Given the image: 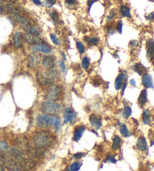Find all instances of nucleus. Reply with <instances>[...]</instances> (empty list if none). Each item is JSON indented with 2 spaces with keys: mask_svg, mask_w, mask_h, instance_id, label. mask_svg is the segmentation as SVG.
I'll use <instances>...</instances> for the list:
<instances>
[{
  "mask_svg": "<svg viewBox=\"0 0 154 171\" xmlns=\"http://www.w3.org/2000/svg\"><path fill=\"white\" fill-rule=\"evenodd\" d=\"M60 77V74L55 69L39 70L36 73V80L38 84L42 86L53 85Z\"/></svg>",
  "mask_w": 154,
  "mask_h": 171,
  "instance_id": "nucleus-1",
  "label": "nucleus"
},
{
  "mask_svg": "<svg viewBox=\"0 0 154 171\" xmlns=\"http://www.w3.org/2000/svg\"><path fill=\"white\" fill-rule=\"evenodd\" d=\"M33 143L36 147L40 148H48L54 145L56 139L54 134L48 131H39L34 134Z\"/></svg>",
  "mask_w": 154,
  "mask_h": 171,
  "instance_id": "nucleus-2",
  "label": "nucleus"
},
{
  "mask_svg": "<svg viewBox=\"0 0 154 171\" xmlns=\"http://www.w3.org/2000/svg\"><path fill=\"white\" fill-rule=\"evenodd\" d=\"M36 124L43 128H52L58 131L61 126V120L58 116L48 114H39L36 118Z\"/></svg>",
  "mask_w": 154,
  "mask_h": 171,
  "instance_id": "nucleus-3",
  "label": "nucleus"
},
{
  "mask_svg": "<svg viewBox=\"0 0 154 171\" xmlns=\"http://www.w3.org/2000/svg\"><path fill=\"white\" fill-rule=\"evenodd\" d=\"M40 110H41L44 114L55 116V115L59 114V113H61L62 110H63V107L59 103L44 101V102L41 103V105H40Z\"/></svg>",
  "mask_w": 154,
  "mask_h": 171,
  "instance_id": "nucleus-4",
  "label": "nucleus"
},
{
  "mask_svg": "<svg viewBox=\"0 0 154 171\" xmlns=\"http://www.w3.org/2000/svg\"><path fill=\"white\" fill-rule=\"evenodd\" d=\"M61 95V88L60 86L53 84L48 86L44 93V99L47 102H55Z\"/></svg>",
  "mask_w": 154,
  "mask_h": 171,
  "instance_id": "nucleus-5",
  "label": "nucleus"
},
{
  "mask_svg": "<svg viewBox=\"0 0 154 171\" xmlns=\"http://www.w3.org/2000/svg\"><path fill=\"white\" fill-rule=\"evenodd\" d=\"M41 54L38 53V52H34L32 51V53L28 55L27 58H26V63H27V66L29 68H36L39 66V65L41 64Z\"/></svg>",
  "mask_w": 154,
  "mask_h": 171,
  "instance_id": "nucleus-6",
  "label": "nucleus"
},
{
  "mask_svg": "<svg viewBox=\"0 0 154 171\" xmlns=\"http://www.w3.org/2000/svg\"><path fill=\"white\" fill-rule=\"evenodd\" d=\"M27 155L30 157L32 159H36V158H43L44 156L46 151L43 148H40V147H28L27 150Z\"/></svg>",
  "mask_w": 154,
  "mask_h": 171,
  "instance_id": "nucleus-7",
  "label": "nucleus"
},
{
  "mask_svg": "<svg viewBox=\"0 0 154 171\" xmlns=\"http://www.w3.org/2000/svg\"><path fill=\"white\" fill-rule=\"evenodd\" d=\"M22 39L23 42H25L26 44H27L32 45H32L38 44L43 42L42 39L38 36H35V35L26 33V32L22 33Z\"/></svg>",
  "mask_w": 154,
  "mask_h": 171,
  "instance_id": "nucleus-8",
  "label": "nucleus"
},
{
  "mask_svg": "<svg viewBox=\"0 0 154 171\" xmlns=\"http://www.w3.org/2000/svg\"><path fill=\"white\" fill-rule=\"evenodd\" d=\"M31 49H32V50L34 51V52L42 53L47 54V55H49L53 51V49L51 48V47L50 46V45H48V44L44 42L38 44L32 45Z\"/></svg>",
  "mask_w": 154,
  "mask_h": 171,
  "instance_id": "nucleus-9",
  "label": "nucleus"
},
{
  "mask_svg": "<svg viewBox=\"0 0 154 171\" xmlns=\"http://www.w3.org/2000/svg\"><path fill=\"white\" fill-rule=\"evenodd\" d=\"M77 113L70 107H66L64 111V123H68V122L74 124L77 119Z\"/></svg>",
  "mask_w": 154,
  "mask_h": 171,
  "instance_id": "nucleus-10",
  "label": "nucleus"
},
{
  "mask_svg": "<svg viewBox=\"0 0 154 171\" xmlns=\"http://www.w3.org/2000/svg\"><path fill=\"white\" fill-rule=\"evenodd\" d=\"M41 65L44 69H54L56 66V58L54 56H46L41 60Z\"/></svg>",
  "mask_w": 154,
  "mask_h": 171,
  "instance_id": "nucleus-11",
  "label": "nucleus"
},
{
  "mask_svg": "<svg viewBox=\"0 0 154 171\" xmlns=\"http://www.w3.org/2000/svg\"><path fill=\"white\" fill-rule=\"evenodd\" d=\"M126 80H127V74L126 72H122L120 74H118L116 77V80H115L114 86L116 90H120L122 87L124 85L126 84Z\"/></svg>",
  "mask_w": 154,
  "mask_h": 171,
  "instance_id": "nucleus-12",
  "label": "nucleus"
},
{
  "mask_svg": "<svg viewBox=\"0 0 154 171\" xmlns=\"http://www.w3.org/2000/svg\"><path fill=\"white\" fill-rule=\"evenodd\" d=\"M9 155L14 160L19 161V162L26 158V154L17 148H11L9 150Z\"/></svg>",
  "mask_w": 154,
  "mask_h": 171,
  "instance_id": "nucleus-13",
  "label": "nucleus"
},
{
  "mask_svg": "<svg viewBox=\"0 0 154 171\" xmlns=\"http://www.w3.org/2000/svg\"><path fill=\"white\" fill-rule=\"evenodd\" d=\"M141 83L145 88L147 89H153L154 84L151 75L148 73H144L141 77Z\"/></svg>",
  "mask_w": 154,
  "mask_h": 171,
  "instance_id": "nucleus-14",
  "label": "nucleus"
},
{
  "mask_svg": "<svg viewBox=\"0 0 154 171\" xmlns=\"http://www.w3.org/2000/svg\"><path fill=\"white\" fill-rule=\"evenodd\" d=\"M4 12L5 15H8V16H11L14 14H21L19 8L17 6H15V5L12 4V3H7V4L4 5Z\"/></svg>",
  "mask_w": 154,
  "mask_h": 171,
  "instance_id": "nucleus-15",
  "label": "nucleus"
},
{
  "mask_svg": "<svg viewBox=\"0 0 154 171\" xmlns=\"http://www.w3.org/2000/svg\"><path fill=\"white\" fill-rule=\"evenodd\" d=\"M3 165L5 167L8 168L9 170H12V169H17L19 167V166L18 165L16 162H15V160L10 156H7V155H5L4 161L2 163Z\"/></svg>",
  "mask_w": 154,
  "mask_h": 171,
  "instance_id": "nucleus-16",
  "label": "nucleus"
},
{
  "mask_svg": "<svg viewBox=\"0 0 154 171\" xmlns=\"http://www.w3.org/2000/svg\"><path fill=\"white\" fill-rule=\"evenodd\" d=\"M21 167L26 170H29L36 165V161L32 158H24L21 162Z\"/></svg>",
  "mask_w": 154,
  "mask_h": 171,
  "instance_id": "nucleus-17",
  "label": "nucleus"
},
{
  "mask_svg": "<svg viewBox=\"0 0 154 171\" xmlns=\"http://www.w3.org/2000/svg\"><path fill=\"white\" fill-rule=\"evenodd\" d=\"M90 122L91 125L96 129H99L102 126V117L96 114H92L90 116Z\"/></svg>",
  "mask_w": 154,
  "mask_h": 171,
  "instance_id": "nucleus-18",
  "label": "nucleus"
},
{
  "mask_svg": "<svg viewBox=\"0 0 154 171\" xmlns=\"http://www.w3.org/2000/svg\"><path fill=\"white\" fill-rule=\"evenodd\" d=\"M13 44L15 49H21L23 47L22 33L20 32H16L13 37Z\"/></svg>",
  "mask_w": 154,
  "mask_h": 171,
  "instance_id": "nucleus-19",
  "label": "nucleus"
},
{
  "mask_svg": "<svg viewBox=\"0 0 154 171\" xmlns=\"http://www.w3.org/2000/svg\"><path fill=\"white\" fill-rule=\"evenodd\" d=\"M147 56L149 60H152L154 57V41L149 39L147 41Z\"/></svg>",
  "mask_w": 154,
  "mask_h": 171,
  "instance_id": "nucleus-20",
  "label": "nucleus"
},
{
  "mask_svg": "<svg viewBox=\"0 0 154 171\" xmlns=\"http://www.w3.org/2000/svg\"><path fill=\"white\" fill-rule=\"evenodd\" d=\"M136 147L138 150L141 151H146L148 148V146H147V140H146V138L144 137L141 136L137 140L136 144Z\"/></svg>",
  "mask_w": 154,
  "mask_h": 171,
  "instance_id": "nucleus-21",
  "label": "nucleus"
},
{
  "mask_svg": "<svg viewBox=\"0 0 154 171\" xmlns=\"http://www.w3.org/2000/svg\"><path fill=\"white\" fill-rule=\"evenodd\" d=\"M147 102V89H143L140 93L138 98V103L140 106H144Z\"/></svg>",
  "mask_w": 154,
  "mask_h": 171,
  "instance_id": "nucleus-22",
  "label": "nucleus"
},
{
  "mask_svg": "<svg viewBox=\"0 0 154 171\" xmlns=\"http://www.w3.org/2000/svg\"><path fill=\"white\" fill-rule=\"evenodd\" d=\"M85 127L83 125H80L75 128V130L74 131V141H78L81 138L84 132L85 131Z\"/></svg>",
  "mask_w": 154,
  "mask_h": 171,
  "instance_id": "nucleus-23",
  "label": "nucleus"
},
{
  "mask_svg": "<svg viewBox=\"0 0 154 171\" xmlns=\"http://www.w3.org/2000/svg\"><path fill=\"white\" fill-rule=\"evenodd\" d=\"M22 29L26 32V33H29L31 34V35H35V36H38V37L41 35V33H40L39 31H38L36 28L34 27L32 25H30V26H26V27L23 28Z\"/></svg>",
  "mask_w": 154,
  "mask_h": 171,
  "instance_id": "nucleus-24",
  "label": "nucleus"
},
{
  "mask_svg": "<svg viewBox=\"0 0 154 171\" xmlns=\"http://www.w3.org/2000/svg\"><path fill=\"white\" fill-rule=\"evenodd\" d=\"M132 69L134 70V71H135L136 73H138L139 75H143L144 74V72L146 71V68L141 63H135V65L132 67Z\"/></svg>",
  "mask_w": 154,
  "mask_h": 171,
  "instance_id": "nucleus-25",
  "label": "nucleus"
},
{
  "mask_svg": "<svg viewBox=\"0 0 154 171\" xmlns=\"http://www.w3.org/2000/svg\"><path fill=\"white\" fill-rule=\"evenodd\" d=\"M120 11L121 15H122L123 18H130L132 17L131 15V10L129 7L126 5H121L120 9Z\"/></svg>",
  "mask_w": 154,
  "mask_h": 171,
  "instance_id": "nucleus-26",
  "label": "nucleus"
},
{
  "mask_svg": "<svg viewBox=\"0 0 154 171\" xmlns=\"http://www.w3.org/2000/svg\"><path fill=\"white\" fill-rule=\"evenodd\" d=\"M118 125H119L120 131L122 136L124 137H129L130 136V132L129 129L127 128L126 125L123 123H120Z\"/></svg>",
  "mask_w": 154,
  "mask_h": 171,
  "instance_id": "nucleus-27",
  "label": "nucleus"
},
{
  "mask_svg": "<svg viewBox=\"0 0 154 171\" xmlns=\"http://www.w3.org/2000/svg\"><path fill=\"white\" fill-rule=\"evenodd\" d=\"M143 122L145 125H148L150 122V112L148 109H146L144 110L142 114Z\"/></svg>",
  "mask_w": 154,
  "mask_h": 171,
  "instance_id": "nucleus-28",
  "label": "nucleus"
},
{
  "mask_svg": "<svg viewBox=\"0 0 154 171\" xmlns=\"http://www.w3.org/2000/svg\"><path fill=\"white\" fill-rule=\"evenodd\" d=\"M105 28H106L107 33L109 35H113L115 33V32H116V26L114 25V23H107L106 26H105Z\"/></svg>",
  "mask_w": 154,
  "mask_h": 171,
  "instance_id": "nucleus-29",
  "label": "nucleus"
},
{
  "mask_svg": "<svg viewBox=\"0 0 154 171\" xmlns=\"http://www.w3.org/2000/svg\"><path fill=\"white\" fill-rule=\"evenodd\" d=\"M50 18H51L53 22H54V24L56 25L59 22L60 20V15H59L58 12L57 11H51L49 13Z\"/></svg>",
  "mask_w": 154,
  "mask_h": 171,
  "instance_id": "nucleus-30",
  "label": "nucleus"
},
{
  "mask_svg": "<svg viewBox=\"0 0 154 171\" xmlns=\"http://www.w3.org/2000/svg\"><path fill=\"white\" fill-rule=\"evenodd\" d=\"M121 144V139L119 136L116 135L113 139V144H112V149L113 150H116L119 149Z\"/></svg>",
  "mask_w": 154,
  "mask_h": 171,
  "instance_id": "nucleus-31",
  "label": "nucleus"
},
{
  "mask_svg": "<svg viewBox=\"0 0 154 171\" xmlns=\"http://www.w3.org/2000/svg\"><path fill=\"white\" fill-rule=\"evenodd\" d=\"M76 47H77V50H78L79 53L80 54H84L85 53V50H86V47H85L84 44L80 41H76Z\"/></svg>",
  "mask_w": 154,
  "mask_h": 171,
  "instance_id": "nucleus-32",
  "label": "nucleus"
},
{
  "mask_svg": "<svg viewBox=\"0 0 154 171\" xmlns=\"http://www.w3.org/2000/svg\"><path fill=\"white\" fill-rule=\"evenodd\" d=\"M81 66L84 69L87 70L90 66V60L88 56H84L81 60Z\"/></svg>",
  "mask_w": 154,
  "mask_h": 171,
  "instance_id": "nucleus-33",
  "label": "nucleus"
},
{
  "mask_svg": "<svg viewBox=\"0 0 154 171\" xmlns=\"http://www.w3.org/2000/svg\"><path fill=\"white\" fill-rule=\"evenodd\" d=\"M132 115V109L129 106H127L126 105L124 107L123 112V117L125 118V119H128L130 116Z\"/></svg>",
  "mask_w": 154,
  "mask_h": 171,
  "instance_id": "nucleus-34",
  "label": "nucleus"
},
{
  "mask_svg": "<svg viewBox=\"0 0 154 171\" xmlns=\"http://www.w3.org/2000/svg\"><path fill=\"white\" fill-rule=\"evenodd\" d=\"M16 144H18L19 147H26L28 144L27 140L25 137H20L18 140H16Z\"/></svg>",
  "mask_w": 154,
  "mask_h": 171,
  "instance_id": "nucleus-35",
  "label": "nucleus"
},
{
  "mask_svg": "<svg viewBox=\"0 0 154 171\" xmlns=\"http://www.w3.org/2000/svg\"><path fill=\"white\" fill-rule=\"evenodd\" d=\"M80 167H81V163L78 162V161H75V162L72 163L70 167V170L71 171H78L80 170Z\"/></svg>",
  "mask_w": 154,
  "mask_h": 171,
  "instance_id": "nucleus-36",
  "label": "nucleus"
},
{
  "mask_svg": "<svg viewBox=\"0 0 154 171\" xmlns=\"http://www.w3.org/2000/svg\"><path fill=\"white\" fill-rule=\"evenodd\" d=\"M9 147L8 145L7 142L5 140H1L0 141V151L1 152H6V151L8 150Z\"/></svg>",
  "mask_w": 154,
  "mask_h": 171,
  "instance_id": "nucleus-37",
  "label": "nucleus"
},
{
  "mask_svg": "<svg viewBox=\"0 0 154 171\" xmlns=\"http://www.w3.org/2000/svg\"><path fill=\"white\" fill-rule=\"evenodd\" d=\"M50 38H51V41H52L54 44H55V45L60 44V39L57 38V36L55 35V34H51V35H50Z\"/></svg>",
  "mask_w": 154,
  "mask_h": 171,
  "instance_id": "nucleus-38",
  "label": "nucleus"
},
{
  "mask_svg": "<svg viewBox=\"0 0 154 171\" xmlns=\"http://www.w3.org/2000/svg\"><path fill=\"white\" fill-rule=\"evenodd\" d=\"M99 43V39L97 37H93V38H90L88 44L91 45V46H97Z\"/></svg>",
  "mask_w": 154,
  "mask_h": 171,
  "instance_id": "nucleus-39",
  "label": "nucleus"
},
{
  "mask_svg": "<svg viewBox=\"0 0 154 171\" xmlns=\"http://www.w3.org/2000/svg\"><path fill=\"white\" fill-rule=\"evenodd\" d=\"M57 1L56 0H44V4L48 8H52L54 5L56 4Z\"/></svg>",
  "mask_w": 154,
  "mask_h": 171,
  "instance_id": "nucleus-40",
  "label": "nucleus"
},
{
  "mask_svg": "<svg viewBox=\"0 0 154 171\" xmlns=\"http://www.w3.org/2000/svg\"><path fill=\"white\" fill-rule=\"evenodd\" d=\"M123 22L121 21H119L116 23V30L119 32L120 34H121L123 32Z\"/></svg>",
  "mask_w": 154,
  "mask_h": 171,
  "instance_id": "nucleus-41",
  "label": "nucleus"
},
{
  "mask_svg": "<svg viewBox=\"0 0 154 171\" xmlns=\"http://www.w3.org/2000/svg\"><path fill=\"white\" fill-rule=\"evenodd\" d=\"M116 13L115 11H111L110 12L109 15H108V17H107V21L109 22L110 21H112L113 19H114L115 18H116Z\"/></svg>",
  "mask_w": 154,
  "mask_h": 171,
  "instance_id": "nucleus-42",
  "label": "nucleus"
},
{
  "mask_svg": "<svg viewBox=\"0 0 154 171\" xmlns=\"http://www.w3.org/2000/svg\"><path fill=\"white\" fill-rule=\"evenodd\" d=\"M59 64H60V67L62 70V72L65 73L66 71V64H65V62L63 61V60H60L59 62Z\"/></svg>",
  "mask_w": 154,
  "mask_h": 171,
  "instance_id": "nucleus-43",
  "label": "nucleus"
},
{
  "mask_svg": "<svg viewBox=\"0 0 154 171\" xmlns=\"http://www.w3.org/2000/svg\"><path fill=\"white\" fill-rule=\"evenodd\" d=\"M65 2L66 5L71 7V6H74L77 3V0H65Z\"/></svg>",
  "mask_w": 154,
  "mask_h": 171,
  "instance_id": "nucleus-44",
  "label": "nucleus"
},
{
  "mask_svg": "<svg viewBox=\"0 0 154 171\" xmlns=\"http://www.w3.org/2000/svg\"><path fill=\"white\" fill-rule=\"evenodd\" d=\"M99 0H87V6H88V11L90 10L91 7L95 2H98Z\"/></svg>",
  "mask_w": 154,
  "mask_h": 171,
  "instance_id": "nucleus-45",
  "label": "nucleus"
},
{
  "mask_svg": "<svg viewBox=\"0 0 154 171\" xmlns=\"http://www.w3.org/2000/svg\"><path fill=\"white\" fill-rule=\"evenodd\" d=\"M106 161H109L110 163H113V164H115V163L116 162V160L115 159L114 157L109 155V156H108L106 158Z\"/></svg>",
  "mask_w": 154,
  "mask_h": 171,
  "instance_id": "nucleus-46",
  "label": "nucleus"
},
{
  "mask_svg": "<svg viewBox=\"0 0 154 171\" xmlns=\"http://www.w3.org/2000/svg\"><path fill=\"white\" fill-rule=\"evenodd\" d=\"M74 158H77V159H80V158H81L82 157L84 156V153H82V152H78V153H75L74 155Z\"/></svg>",
  "mask_w": 154,
  "mask_h": 171,
  "instance_id": "nucleus-47",
  "label": "nucleus"
},
{
  "mask_svg": "<svg viewBox=\"0 0 154 171\" xmlns=\"http://www.w3.org/2000/svg\"><path fill=\"white\" fill-rule=\"evenodd\" d=\"M5 15V12H4V4L0 2V16L2 15Z\"/></svg>",
  "mask_w": 154,
  "mask_h": 171,
  "instance_id": "nucleus-48",
  "label": "nucleus"
},
{
  "mask_svg": "<svg viewBox=\"0 0 154 171\" xmlns=\"http://www.w3.org/2000/svg\"><path fill=\"white\" fill-rule=\"evenodd\" d=\"M5 155H4V154L2 153V152L0 151V164H2L3 161H4Z\"/></svg>",
  "mask_w": 154,
  "mask_h": 171,
  "instance_id": "nucleus-49",
  "label": "nucleus"
},
{
  "mask_svg": "<svg viewBox=\"0 0 154 171\" xmlns=\"http://www.w3.org/2000/svg\"><path fill=\"white\" fill-rule=\"evenodd\" d=\"M34 4H35L36 5H42V2H41L40 0H31Z\"/></svg>",
  "mask_w": 154,
  "mask_h": 171,
  "instance_id": "nucleus-50",
  "label": "nucleus"
},
{
  "mask_svg": "<svg viewBox=\"0 0 154 171\" xmlns=\"http://www.w3.org/2000/svg\"><path fill=\"white\" fill-rule=\"evenodd\" d=\"M130 45L132 47H137L138 45V41H130Z\"/></svg>",
  "mask_w": 154,
  "mask_h": 171,
  "instance_id": "nucleus-51",
  "label": "nucleus"
},
{
  "mask_svg": "<svg viewBox=\"0 0 154 171\" xmlns=\"http://www.w3.org/2000/svg\"><path fill=\"white\" fill-rule=\"evenodd\" d=\"M154 18V14H150V15H148V16L147 17V19L149 20V21H152V20H153Z\"/></svg>",
  "mask_w": 154,
  "mask_h": 171,
  "instance_id": "nucleus-52",
  "label": "nucleus"
},
{
  "mask_svg": "<svg viewBox=\"0 0 154 171\" xmlns=\"http://www.w3.org/2000/svg\"><path fill=\"white\" fill-rule=\"evenodd\" d=\"M130 84H131V86H135V85H136V82H135V80H130Z\"/></svg>",
  "mask_w": 154,
  "mask_h": 171,
  "instance_id": "nucleus-53",
  "label": "nucleus"
},
{
  "mask_svg": "<svg viewBox=\"0 0 154 171\" xmlns=\"http://www.w3.org/2000/svg\"><path fill=\"white\" fill-rule=\"evenodd\" d=\"M90 38H89L88 36H85L84 38V41L86 43L88 44L89 41H90Z\"/></svg>",
  "mask_w": 154,
  "mask_h": 171,
  "instance_id": "nucleus-54",
  "label": "nucleus"
},
{
  "mask_svg": "<svg viewBox=\"0 0 154 171\" xmlns=\"http://www.w3.org/2000/svg\"><path fill=\"white\" fill-rule=\"evenodd\" d=\"M61 55H62V56H63V60H64V61H66V54H65V53L64 52H62L61 53Z\"/></svg>",
  "mask_w": 154,
  "mask_h": 171,
  "instance_id": "nucleus-55",
  "label": "nucleus"
},
{
  "mask_svg": "<svg viewBox=\"0 0 154 171\" xmlns=\"http://www.w3.org/2000/svg\"><path fill=\"white\" fill-rule=\"evenodd\" d=\"M0 171H5L4 167H2V165L1 164H0Z\"/></svg>",
  "mask_w": 154,
  "mask_h": 171,
  "instance_id": "nucleus-56",
  "label": "nucleus"
},
{
  "mask_svg": "<svg viewBox=\"0 0 154 171\" xmlns=\"http://www.w3.org/2000/svg\"><path fill=\"white\" fill-rule=\"evenodd\" d=\"M10 171H21V170H20L18 168H17V169H12V170H10Z\"/></svg>",
  "mask_w": 154,
  "mask_h": 171,
  "instance_id": "nucleus-57",
  "label": "nucleus"
},
{
  "mask_svg": "<svg viewBox=\"0 0 154 171\" xmlns=\"http://www.w3.org/2000/svg\"><path fill=\"white\" fill-rule=\"evenodd\" d=\"M154 145V136H153V140L151 141V146H153Z\"/></svg>",
  "mask_w": 154,
  "mask_h": 171,
  "instance_id": "nucleus-58",
  "label": "nucleus"
},
{
  "mask_svg": "<svg viewBox=\"0 0 154 171\" xmlns=\"http://www.w3.org/2000/svg\"><path fill=\"white\" fill-rule=\"evenodd\" d=\"M0 2H6V0H0Z\"/></svg>",
  "mask_w": 154,
  "mask_h": 171,
  "instance_id": "nucleus-59",
  "label": "nucleus"
},
{
  "mask_svg": "<svg viewBox=\"0 0 154 171\" xmlns=\"http://www.w3.org/2000/svg\"><path fill=\"white\" fill-rule=\"evenodd\" d=\"M46 171H51V170H46Z\"/></svg>",
  "mask_w": 154,
  "mask_h": 171,
  "instance_id": "nucleus-60",
  "label": "nucleus"
}]
</instances>
